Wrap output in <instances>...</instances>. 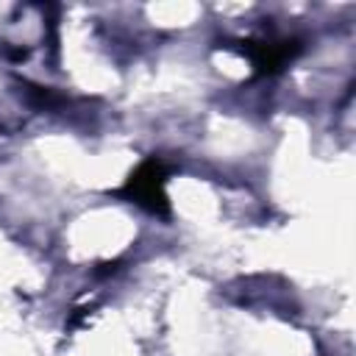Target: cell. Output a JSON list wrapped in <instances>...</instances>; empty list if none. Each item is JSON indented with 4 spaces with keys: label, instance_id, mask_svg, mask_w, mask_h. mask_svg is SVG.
<instances>
[{
    "label": "cell",
    "instance_id": "1",
    "mask_svg": "<svg viewBox=\"0 0 356 356\" xmlns=\"http://www.w3.org/2000/svg\"><path fill=\"white\" fill-rule=\"evenodd\" d=\"M167 175H170L167 161L159 159V156H150L128 175L120 195L128 197L131 203H136L139 209L164 217V214H170V200H167V192H164Z\"/></svg>",
    "mask_w": 356,
    "mask_h": 356
},
{
    "label": "cell",
    "instance_id": "2",
    "mask_svg": "<svg viewBox=\"0 0 356 356\" xmlns=\"http://www.w3.org/2000/svg\"><path fill=\"white\" fill-rule=\"evenodd\" d=\"M239 50L250 58L256 75H278L292 58L300 56V39H242Z\"/></svg>",
    "mask_w": 356,
    "mask_h": 356
},
{
    "label": "cell",
    "instance_id": "3",
    "mask_svg": "<svg viewBox=\"0 0 356 356\" xmlns=\"http://www.w3.org/2000/svg\"><path fill=\"white\" fill-rule=\"evenodd\" d=\"M28 89V100L33 103V106H42V108H56L64 97L58 95V92H53V89H47V86H39V83H25Z\"/></svg>",
    "mask_w": 356,
    "mask_h": 356
}]
</instances>
